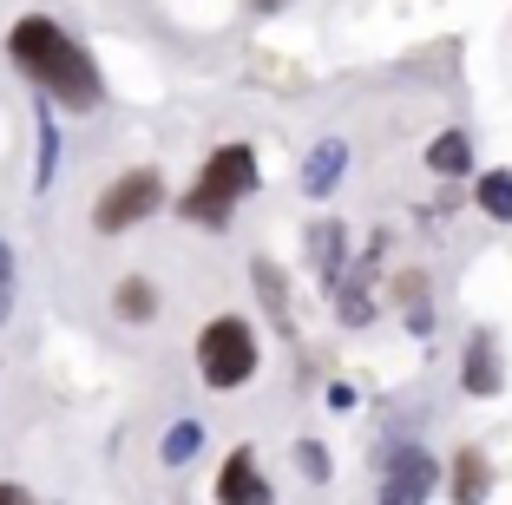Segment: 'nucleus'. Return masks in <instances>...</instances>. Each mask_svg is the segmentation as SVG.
I'll return each mask as SVG.
<instances>
[{
	"mask_svg": "<svg viewBox=\"0 0 512 505\" xmlns=\"http://www.w3.org/2000/svg\"><path fill=\"white\" fill-rule=\"evenodd\" d=\"M329 407H335V414H348V407H355V387L335 381V387H329Z\"/></svg>",
	"mask_w": 512,
	"mask_h": 505,
	"instance_id": "21",
	"label": "nucleus"
},
{
	"mask_svg": "<svg viewBox=\"0 0 512 505\" xmlns=\"http://www.w3.org/2000/svg\"><path fill=\"white\" fill-rule=\"evenodd\" d=\"M14 315V250L0 243V322Z\"/></svg>",
	"mask_w": 512,
	"mask_h": 505,
	"instance_id": "20",
	"label": "nucleus"
},
{
	"mask_svg": "<svg viewBox=\"0 0 512 505\" xmlns=\"http://www.w3.org/2000/svg\"><path fill=\"white\" fill-rule=\"evenodd\" d=\"M250 7H256V14H270V7H283V0H250Z\"/></svg>",
	"mask_w": 512,
	"mask_h": 505,
	"instance_id": "23",
	"label": "nucleus"
},
{
	"mask_svg": "<svg viewBox=\"0 0 512 505\" xmlns=\"http://www.w3.org/2000/svg\"><path fill=\"white\" fill-rule=\"evenodd\" d=\"M7 53H14V66L33 79V86H40V99L66 105V112H99V99H106L99 60H92V53L60 27V20H46V14L14 20Z\"/></svg>",
	"mask_w": 512,
	"mask_h": 505,
	"instance_id": "1",
	"label": "nucleus"
},
{
	"mask_svg": "<svg viewBox=\"0 0 512 505\" xmlns=\"http://www.w3.org/2000/svg\"><path fill=\"white\" fill-rule=\"evenodd\" d=\"M151 210H165V178H158L151 164H138V171H119V178L99 191V204H92V230H99V237H119V230L145 223Z\"/></svg>",
	"mask_w": 512,
	"mask_h": 505,
	"instance_id": "4",
	"label": "nucleus"
},
{
	"mask_svg": "<svg viewBox=\"0 0 512 505\" xmlns=\"http://www.w3.org/2000/svg\"><path fill=\"white\" fill-rule=\"evenodd\" d=\"M302 250H309V269H316V283L322 289H335L348 276V230L335 217H322V223H309V237H302Z\"/></svg>",
	"mask_w": 512,
	"mask_h": 505,
	"instance_id": "7",
	"label": "nucleus"
},
{
	"mask_svg": "<svg viewBox=\"0 0 512 505\" xmlns=\"http://www.w3.org/2000/svg\"><path fill=\"white\" fill-rule=\"evenodd\" d=\"M197 453H204V420H178V427L158 440V460L165 466H191Z\"/></svg>",
	"mask_w": 512,
	"mask_h": 505,
	"instance_id": "16",
	"label": "nucleus"
},
{
	"mask_svg": "<svg viewBox=\"0 0 512 505\" xmlns=\"http://www.w3.org/2000/svg\"><path fill=\"white\" fill-rule=\"evenodd\" d=\"M256 361H263V348H256V328L243 315H217V322L197 328V374H204V387L230 394V387L256 381Z\"/></svg>",
	"mask_w": 512,
	"mask_h": 505,
	"instance_id": "3",
	"label": "nucleus"
},
{
	"mask_svg": "<svg viewBox=\"0 0 512 505\" xmlns=\"http://www.w3.org/2000/svg\"><path fill=\"white\" fill-rule=\"evenodd\" d=\"M401 302H407V328H414V335H434V309H427V283L421 276L401 283Z\"/></svg>",
	"mask_w": 512,
	"mask_h": 505,
	"instance_id": "19",
	"label": "nucleus"
},
{
	"mask_svg": "<svg viewBox=\"0 0 512 505\" xmlns=\"http://www.w3.org/2000/svg\"><path fill=\"white\" fill-rule=\"evenodd\" d=\"M427 171H434V178H467L473 171V138L467 132H440L434 145H427Z\"/></svg>",
	"mask_w": 512,
	"mask_h": 505,
	"instance_id": "13",
	"label": "nucleus"
},
{
	"mask_svg": "<svg viewBox=\"0 0 512 505\" xmlns=\"http://www.w3.org/2000/svg\"><path fill=\"white\" fill-rule=\"evenodd\" d=\"M60 178V119H53V99H33V197L53 191Z\"/></svg>",
	"mask_w": 512,
	"mask_h": 505,
	"instance_id": "9",
	"label": "nucleus"
},
{
	"mask_svg": "<svg viewBox=\"0 0 512 505\" xmlns=\"http://www.w3.org/2000/svg\"><path fill=\"white\" fill-rule=\"evenodd\" d=\"M296 473L309 479V486H329V473H335L329 446H322V440H296Z\"/></svg>",
	"mask_w": 512,
	"mask_h": 505,
	"instance_id": "18",
	"label": "nucleus"
},
{
	"mask_svg": "<svg viewBox=\"0 0 512 505\" xmlns=\"http://www.w3.org/2000/svg\"><path fill=\"white\" fill-rule=\"evenodd\" d=\"M217 505H276L270 479L256 466V446H237L224 460V473H217Z\"/></svg>",
	"mask_w": 512,
	"mask_h": 505,
	"instance_id": "6",
	"label": "nucleus"
},
{
	"mask_svg": "<svg viewBox=\"0 0 512 505\" xmlns=\"http://www.w3.org/2000/svg\"><path fill=\"white\" fill-rule=\"evenodd\" d=\"M250 283L263 289V309H270L276 322H289V296H283V276H276V263H263V256H256V269H250Z\"/></svg>",
	"mask_w": 512,
	"mask_h": 505,
	"instance_id": "17",
	"label": "nucleus"
},
{
	"mask_svg": "<svg viewBox=\"0 0 512 505\" xmlns=\"http://www.w3.org/2000/svg\"><path fill=\"white\" fill-rule=\"evenodd\" d=\"M440 492V460L427 446H394L381 460V492L375 505H427Z\"/></svg>",
	"mask_w": 512,
	"mask_h": 505,
	"instance_id": "5",
	"label": "nucleus"
},
{
	"mask_svg": "<svg viewBox=\"0 0 512 505\" xmlns=\"http://www.w3.org/2000/svg\"><path fill=\"white\" fill-rule=\"evenodd\" d=\"M335 322H342V328H368V322H375V302H368V283H362V276L335 283Z\"/></svg>",
	"mask_w": 512,
	"mask_h": 505,
	"instance_id": "15",
	"label": "nucleus"
},
{
	"mask_svg": "<svg viewBox=\"0 0 512 505\" xmlns=\"http://www.w3.org/2000/svg\"><path fill=\"white\" fill-rule=\"evenodd\" d=\"M486 492H493V466H486L480 446H460L453 453V473H447V499L453 505H486Z\"/></svg>",
	"mask_w": 512,
	"mask_h": 505,
	"instance_id": "11",
	"label": "nucleus"
},
{
	"mask_svg": "<svg viewBox=\"0 0 512 505\" xmlns=\"http://www.w3.org/2000/svg\"><path fill=\"white\" fill-rule=\"evenodd\" d=\"M0 505H40V499H33L27 486H7V479H0Z\"/></svg>",
	"mask_w": 512,
	"mask_h": 505,
	"instance_id": "22",
	"label": "nucleus"
},
{
	"mask_svg": "<svg viewBox=\"0 0 512 505\" xmlns=\"http://www.w3.org/2000/svg\"><path fill=\"white\" fill-rule=\"evenodd\" d=\"M473 204H480L493 223H512V171H480V184H473Z\"/></svg>",
	"mask_w": 512,
	"mask_h": 505,
	"instance_id": "14",
	"label": "nucleus"
},
{
	"mask_svg": "<svg viewBox=\"0 0 512 505\" xmlns=\"http://www.w3.org/2000/svg\"><path fill=\"white\" fill-rule=\"evenodd\" d=\"M112 315H119L125 328H145L151 315H158V283H151V276H125V283L112 289Z\"/></svg>",
	"mask_w": 512,
	"mask_h": 505,
	"instance_id": "12",
	"label": "nucleus"
},
{
	"mask_svg": "<svg viewBox=\"0 0 512 505\" xmlns=\"http://www.w3.org/2000/svg\"><path fill=\"white\" fill-rule=\"evenodd\" d=\"M342 171H348V138L309 145V158H302V197H329L342 184Z\"/></svg>",
	"mask_w": 512,
	"mask_h": 505,
	"instance_id": "10",
	"label": "nucleus"
},
{
	"mask_svg": "<svg viewBox=\"0 0 512 505\" xmlns=\"http://www.w3.org/2000/svg\"><path fill=\"white\" fill-rule=\"evenodd\" d=\"M263 184V164H256L250 145H217L211 158H204V171H197V184L178 197V217L184 223H204V230H224L230 217H237V204Z\"/></svg>",
	"mask_w": 512,
	"mask_h": 505,
	"instance_id": "2",
	"label": "nucleus"
},
{
	"mask_svg": "<svg viewBox=\"0 0 512 505\" xmlns=\"http://www.w3.org/2000/svg\"><path fill=\"white\" fill-rule=\"evenodd\" d=\"M460 387H467L473 401H493L499 387H506V368H499V342L486 335V328L467 342V355H460Z\"/></svg>",
	"mask_w": 512,
	"mask_h": 505,
	"instance_id": "8",
	"label": "nucleus"
}]
</instances>
